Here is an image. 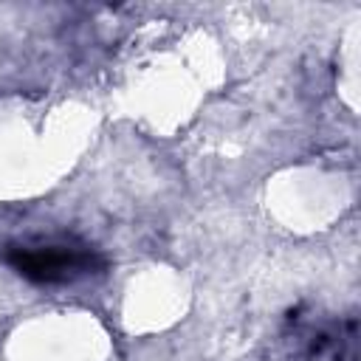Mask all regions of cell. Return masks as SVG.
<instances>
[{
  "mask_svg": "<svg viewBox=\"0 0 361 361\" xmlns=\"http://www.w3.org/2000/svg\"><path fill=\"white\" fill-rule=\"evenodd\" d=\"M0 262L17 276L45 288L73 285L107 268V257L79 237H31L8 243L0 248Z\"/></svg>",
  "mask_w": 361,
  "mask_h": 361,
  "instance_id": "1",
  "label": "cell"
},
{
  "mask_svg": "<svg viewBox=\"0 0 361 361\" xmlns=\"http://www.w3.org/2000/svg\"><path fill=\"white\" fill-rule=\"evenodd\" d=\"M355 358V319L344 324L319 327L305 347V361H353Z\"/></svg>",
  "mask_w": 361,
  "mask_h": 361,
  "instance_id": "2",
  "label": "cell"
}]
</instances>
